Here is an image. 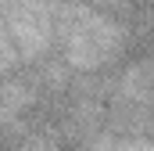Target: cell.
I'll list each match as a JSON object with an SVG mask.
<instances>
[{
  "mask_svg": "<svg viewBox=\"0 0 154 151\" xmlns=\"http://www.w3.org/2000/svg\"><path fill=\"white\" fill-rule=\"evenodd\" d=\"M57 40L75 69H100L122 50V29L86 4H57Z\"/></svg>",
  "mask_w": 154,
  "mask_h": 151,
  "instance_id": "6da1fadb",
  "label": "cell"
},
{
  "mask_svg": "<svg viewBox=\"0 0 154 151\" xmlns=\"http://www.w3.org/2000/svg\"><path fill=\"white\" fill-rule=\"evenodd\" d=\"M100 4H115V7H118V4H122V0H100Z\"/></svg>",
  "mask_w": 154,
  "mask_h": 151,
  "instance_id": "3957f363",
  "label": "cell"
},
{
  "mask_svg": "<svg viewBox=\"0 0 154 151\" xmlns=\"http://www.w3.org/2000/svg\"><path fill=\"white\" fill-rule=\"evenodd\" d=\"M25 151H61V148H57V144H50V140H29Z\"/></svg>",
  "mask_w": 154,
  "mask_h": 151,
  "instance_id": "7a4b0ae2",
  "label": "cell"
}]
</instances>
